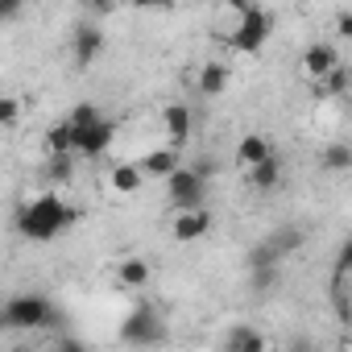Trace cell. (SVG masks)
<instances>
[{"instance_id":"6da1fadb","label":"cell","mask_w":352,"mask_h":352,"mask_svg":"<svg viewBox=\"0 0 352 352\" xmlns=\"http://www.w3.org/2000/svg\"><path fill=\"white\" fill-rule=\"evenodd\" d=\"M71 224H75V208H71L67 199H58L54 191L30 199V204L17 212V232H21L25 241H34V245H46V241L63 236Z\"/></svg>"},{"instance_id":"7a4b0ae2","label":"cell","mask_w":352,"mask_h":352,"mask_svg":"<svg viewBox=\"0 0 352 352\" xmlns=\"http://www.w3.org/2000/svg\"><path fill=\"white\" fill-rule=\"evenodd\" d=\"M0 315H5L9 331H42V327H54L63 319L46 294H13V298H5Z\"/></svg>"},{"instance_id":"3957f363","label":"cell","mask_w":352,"mask_h":352,"mask_svg":"<svg viewBox=\"0 0 352 352\" xmlns=\"http://www.w3.org/2000/svg\"><path fill=\"white\" fill-rule=\"evenodd\" d=\"M236 30L228 34V46L236 50V54H261L265 50V42H270V34H274V17L261 9V5H245V0H236Z\"/></svg>"},{"instance_id":"277c9868","label":"cell","mask_w":352,"mask_h":352,"mask_svg":"<svg viewBox=\"0 0 352 352\" xmlns=\"http://www.w3.org/2000/svg\"><path fill=\"white\" fill-rule=\"evenodd\" d=\"M120 340L129 348H153L166 340V319L153 302H137L124 319H120Z\"/></svg>"},{"instance_id":"5b68a950","label":"cell","mask_w":352,"mask_h":352,"mask_svg":"<svg viewBox=\"0 0 352 352\" xmlns=\"http://www.w3.org/2000/svg\"><path fill=\"white\" fill-rule=\"evenodd\" d=\"M166 199H170L174 216H179V212H199V208H204V199H208V183H204L199 174L183 162V166L166 179Z\"/></svg>"},{"instance_id":"8992f818","label":"cell","mask_w":352,"mask_h":352,"mask_svg":"<svg viewBox=\"0 0 352 352\" xmlns=\"http://www.w3.org/2000/svg\"><path fill=\"white\" fill-rule=\"evenodd\" d=\"M116 141V120H96V124H87V129H71V157L79 153V157H100L108 145Z\"/></svg>"},{"instance_id":"52a82bcc","label":"cell","mask_w":352,"mask_h":352,"mask_svg":"<svg viewBox=\"0 0 352 352\" xmlns=\"http://www.w3.org/2000/svg\"><path fill=\"white\" fill-rule=\"evenodd\" d=\"M162 129H166V145L170 149H183L195 133V112L187 104H166L162 108Z\"/></svg>"},{"instance_id":"ba28073f","label":"cell","mask_w":352,"mask_h":352,"mask_svg":"<svg viewBox=\"0 0 352 352\" xmlns=\"http://www.w3.org/2000/svg\"><path fill=\"white\" fill-rule=\"evenodd\" d=\"M336 67H340V54H336L331 42H311V46L302 50V75H307V79L323 83Z\"/></svg>"},{"instance_id":"9c48e42d","label":"cell","mask_w":352,"mask_h":352,"mask_svg":"<svg viewBox=\"0 0 352 352\" xmlns=\"http://www.w3.org/2000/svg\"><path fill=\"white\" fill-rule=\"evenodd\" d=\"M133 166L141 170V179H170V174L183 166V153L170 149V145H162V149H149L145 157H137Z\"/></svg>"},{"instance_id":"30bf717a","label":"cell","mask_w":352,"mask_h":352,"mask_svg":"<svg viewBox=\"0 0 352 352\" xmlns=\"http://www.w3.org/2000/svg\"><path fill=\"white\" fill-rule=\"evenodd\" d=\"M212 232V212L199 208V212H179L170 224V236L179 241V245H191V241H204Z\"/></svg>"},{"instance_id":"8fae6325","label":"cell","mask_w":352,"mask_h":352,"mask_svg":"<svg viewBox=\"0 0 352 352\" xmlns=\"http://www.w3.org/2000/svg\"><path fill=\"white\" fill-rule=\"evenodd\" d=\"M100 50H104L100 25H79L75 38H71V58H75V67H91V63L100 58Z\"/></svg>"},{"instance_id":"7c38bea8","label":"cell","mask_w":352,"mask_h":352,"mask_svg":"<svg viewBox=\"0 0 352 352\" xmlns=\"http://www.w3.org/2000/svg\"><path fill=\"white\" fill-rule=\"evenodd\" d=\"M228 79H232V71H228L224 63H204V67H199L195 87H199V96L216 100V96H224V91H228Z\"/></svg>"},{"instance_id":"4fadbf2b","label":"cell","mask_w":352,"mask_h":352,"mask_svg":"<svg viewBox=\"0 0 352 352\" xmlns=\"http://www.w3.org/2000/svg\"><path fill=\"white\" fill-rule=\"evenodd\" d=\"M149 278H153V270H149L145 257H124V261L116 265V282H120L124 290H145Z\"/></svg>"},{"instance_id":"5bb4252c","label":"cell","mask_w":352,"mask_h":352,"mask_svg":"<svg viewBox=\"0 0 352 352\" xmlns=\"http://www.w3.org/2000/svg\"><path fill=\"white\" fill-rule=\"evenodd\" d=\"M274 149H270V141L261 137V133H245L241 141H236V166H245V170H253L257 162H265Z\"/></svg>"},{"instance_id":"9a60e30c","label":"cell","mask_w":352,"mask_h":352,"mask_svg":"<svg viewBox=\"0 0 352 352\" xmlns=\"http://www.w3.org/2000/svg\"><path fill=\"white\" fill-rule=\"evenodd\" d=\"M278 183H282V162H278L274 153L249 170V187H253V191H274Z\"/></svg>"},{"instance_id":"2e32d148","label":"cell","mask_w":352,"mask_h":352,"mask_svg":"<svg viewBox=\"0 0 352 352\" xmlns=\"http://www.w3.org/2000/svg\"><path fill=\"white\" fill-rule=\"evenodd\" d=\"M108 183H112V191H120V195H137V191L145 187V179H141V170H137L133 162H120V166H112V174H108Z\"/></svg>"},{"instance_id":"e0dca14e","label":"cell","mask_w":352,"mask_h":352,"mask_svg":"<svg viewBox=\"0 0 352 352\" xmlns=\"http://www.w3.org/2000/svg\"><path fill=\"white\" fill-rule=\"evenodd\" d=\"M224 348H232V352H265V336L257 327H249V323H236L228 331V344Z\"/></svg>"},{"instance_id":"ac0fdd59","label":"cell","mask_w":352,"mask_h":352,"mask_svg":"<svg viewBox=\"0 0 352 352\" xmlns=\"http://www.w3.org/2000/svg\"><path fill=\"white\" fill-rule=\"evenodd\" d=\"M278 265H282V257L270 241H257L249 249V274H265V270H278Z\"/></svg>"},{"instance_id":"d6986e66","label":"cell","mask_w":352,"mask_h":352,"mask_svg":"<svg viewBox=\"0 0 352 352\" xmlns=\"http://www.w3.org/2000/svg\"><path fill=\"white\" fill-rule=\"evenodd\" d=\"M319 166H323L327 174H344V170L352 166V145H344V141L327 145V149H323V157H319Z\"/></svg>"},{"instance_id":"ffe728a7","label":"cell","mask_w":352,"mask_h":352,"mask_svg":"<svg viewBox=\"0 0 352 352\" xmlns=\"http://www.w3.org/2000/svg\"><path fill=\"white\" fill-rule=\"evenodd\" d=\"M46 149H50V157H71V124L67 120L46 129Z\"/></svg>"},{"instance_id":"44dd1931","label":"cell","mask_w":352,"mask_h":352,"mask_svg":"<svg viewBox=\"0 0 352 352\" xmlns=\"http://www.w3.org/2000/svg\"><path fill=\"white\" fill-rule=\"evenodd\" d=\"M265 241H270V245L278 249V257L286 261V253H294V249L302 245V232H298V228L290 224V228H278V232H274V236H265Z\"/></svg>"},{"instance_id":"7402d4cb","label":"cell","mask_w":352,"mask_h":352,"mask_svg":"<svg viewBox=\"0 0 352 352\" xmlns=\"http://www.w3.org/2000/svg\"><path fill=\"white\" fill-rule=\"evenodd\" d=\"M315 91H319V96H344V91H348V67L340 63L323 83H315Z\"/></svg>"},{"instance_id":"603a6c76","label":"cell","mask_w":352,"mask_h":352,"mask_svg":"<svg viewBox=\"0 0 352 352\" xmlns=\"http://www.w3.org/2000/svg\"><path fill=\"white\" fill-rule=\"evenodd\" d=\"M17 124H21V100L0 96V129H17Z\"/></svg>"},{"instance_id":"cb8c5ba5","label":"cell","mask_w":352,"mask_h":352,"mask_svg":"<svg viewBox=\"0 0 352 352\" xmlns=\"http://www.w3.org/2000/svg\"><path fill=\"white\" fill-rule=\"evenodd\" d=\"M348 278H331V302H336V319L348 323Z\"/></svg>"},{"instance_id":"d4e9b609","label":"cell","mask_w":352,"mask_h":352,"mask_svg":"<svg viewBox=\"0 0 352 352\" xmlns=\"http://www.w3.org/2000/svg\"><path fill=\"white\" fill-rule=\"evenodd\" d=\"M96 120H104V112H100L96 104H79V108L67 116V124H71V129H87V124H96Z\"/></svg>"},{"instance_id":"484cf974","label":"cell","mask_w":352,"mask_h":352,"mask_svg":"<svg viewBox=\"0 0 352 352\" xmlns=\"http://www.w3.org/2000/svg\"><path fill=\"white\" fill-rule=\"evenodd\" d=\"M348 274H352V241H340V253H336L331 278H348Z\"/></svg>"},{"instance_id":"4316f807","label":"cell","mask_w":352,"mask_h":352,"mask_svg":"<svg viewBox=\"0 0 352 352\" xmlns=\"http://www.w3.org/2000/svg\"><path fill=\"white\" fill-rule=\"evenodd\" d=\"M50 352H91V344L79 340V336H58V340L50 344Z\"/></svg>"},{"instance_id":"83f0119b","label":"cell","mask_w":352,"mask_h":352,"mask_svg":"<svg viewBox=\"0 0 352 352\" xmlns=\"http://www.w3.org/2000/svg\"><path fill=\"white\" fill-rule=\"evenodd\" d=\"M50 179H58V183L71 179V157H50Z\"/></svg>"},{"instance_id":"f1b7e54d","label":"cell","mask_w":352,"mask_h":352,"mask_svg":"<svg viewBox=\"0 0 352 352\" xmlns=\"http://www.w3.org/2000/svg\"><path fill=\"white\" fill-rule=\"evenodd\" d=\"M25 9H21V0H0V21H17Z\"/></svg>"},{"instance_id":"f546056e","label":"cell","mask_w":352,"mask_h":352,"mask_svg":"<svg viewBox=\"0 0 352 352\" xmlns=\"http://www.w3.org/2000/svg\"><path fill=\"white\" fill-rule=\"evenodd\" d=\"M336 34H340V38H352V9H340V17H336Z\"/></svg>"},{"instance_id":"4dcf8cb0","label":"cell","mask_w":352,"mask_h":352,"mask_svg":"<svg viewBox=\"0 0 352 352\" xmlns=\"http://www.w3.org/2000/svg\"><path fill=\"white\" fill-rule=\"evenodd\" d=\"M278 282V270H265V274H253V290H270Z\"/></svg>"},{"instance_id":"1f68e13d","label":"cell","mask_w":352,"mask_h":352,"mask_svg":"<svg viewBox=\"0 0 352 352\" xmlns=\"http://www.w3.org/2000/svg\"><path fill=\"white\" fill-rule=\"evenodd\" d=\"M290 352H315V340H311V336H294Z\"/></svg>"},{"instance_id":"d6a6232c","label":"cell","mask_w":352,"mask_h":352,"mask_svg":"<svg viewBox=\"0 0 352 352\" xmlns=\"http://www.w3.org/2000/svg\"><path fill=\"white\" fill-rule=\"evenodd\" d=\"M220 352H232V348H220Z\"/></svg>"},{"instance_id":"836d02e7","label":"cell","mask_w":352,"mask_h":352,"mask_svg":"<svg viewBox=\"0 0 352 352\" xmlns=\"http://www.w3.org/2000/svg\"><path fill=\"white\" fill-rule=\"evenodd\" d=\"M17 352H30V348H17Z\"/></svg>"}]
</instances>
